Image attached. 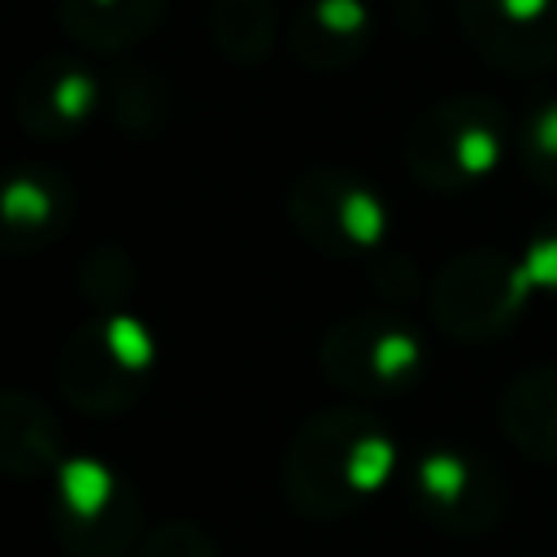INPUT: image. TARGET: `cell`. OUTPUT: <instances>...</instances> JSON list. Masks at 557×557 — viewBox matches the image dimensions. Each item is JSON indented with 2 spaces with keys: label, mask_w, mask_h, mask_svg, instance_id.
Returning a JSON list of instances; mask_svg holds the SVG:
<instances>
[{
  "label": "cell",
  "mask_w": 557,
  "mask_h": 557,
  "mask_svg": "<svg viewBox=\"0 0 557 557\" xmlns=\"http://www.w3.org/2000/svg\"><path fill=\"white\" fill-rule=\"evenodd\" d=\"M509 144V117L492 96H453L418 117L409 135V170L435 191H461L487 178Z\"/></svg>",
  "instance_id": "4"
},
{
  "label": "cell",
  "mask_w": 557,
  "mask_h": 557,
  "mask_svg": "<svg viewBox=\"0 0 557 557\" xmlns=\"http://www.w3.org/2000/svg\"><path fill=\"white\" fill-rule=\"evenodd\" d=\"M318 366L335 387L352 396H396L422 379L426 344L405 313H348L322 335Z\"/></svg>",
  "instance_id": "5"
},
{
  "label": "cell",
  "mask_w": 557,
  "mask_h": 557,
  "mask_svg": "<svg viewBox=\"0 0 557 557\" xmlns=\"http://www.w3.org/2000/svg\"><path fill=\"white\" fill-rule=\"evenodd\" d=\"M366 44V9L357 0H318L300 13L292 30V48L305 65L335 70L352 61Z\"/></svg>",
  "instance_id": "14"
},
{
  "label": "cell",
  "mask_w": 557,
  "mask_h": 557,
  "mask_svg": "<svg viewBox=\"0 0 557 557\" xmlns=\"http://www.w3.org/2000/svg\"><path fill=\"white\" fill-rule=\"evenodd\" d=\"M135 557H222V553L218 540L196 522H157L139 540Z\"/></svg>",
  "instance_id": "17"
},
{
  "label": "cell",
  "mask_w": 557,
  "mask_h": 557,
  "mask_svg": "<svg viewBox=\"0 0 557 557\" xmlns=\"http://www.w3.org/2000/svg\"><path fill=\"white\" fill-rule=\"evenodd\" d=\"M61 461V422L52 418V409L30 392L9 387L0 400V466L13 479L30 483L57 474Z\"/></svg>",
  "instance_id": "12"
},
{
  "label": "cell",
  "mask_w": 557,
  "mask_h": 557,
  "mask_svg": "<svg viewBox=\"0 0 557 557\" xmlns=\"http://www.w3.org/2000/svg\"><path fill=\"white\" fill-rule=\"evenodd\" d=\"M52 531L70 557H131L148 535L144 500L122 470L74 453L52 474Z\"/></svg>",
  "instance_id": "3"
},
{
  "label": "cell",
  "mask_w": 557,
  "mask_h": 557,
  "mask_svg": "<svg viewBox=\"0 0 557 557\" xmlns=\"http://www.w3.org/2000/svg\"><path fill=\"white\" fill-rule=\"evenodd\" d=\"M292 226L326 257H366L387 239V200L352 170L318 165L292 183Z\"/></svg>",
  "instance_id": "8"
},
{
  "label": "cell",
  "mask_w": 557,
  "mask_h": 557,
  "mask_svg": "<svg viewBox=\"0 0 557 557\" xmlns=\"http://www.w3.org/2000/svg\"><path fill=\"white\" fill-rule=\"evenodd\" d=\"M4 248L17 252H39L61 239V231L74 218V191L57 170H17L4 187Z\"/></svg>",
  "instance_id": "11"
},
{
  "label": "cell",
  "mask_w": 557,
  "mask_h": 557,
  "mask_svg": "<svg viewBox=\"0 0 557 557\" xmlns=\"http://www.w3.org/2000/svg\"><path fill=\"white\" fill-rule=\"evenodd\" d=\"M405 487H409V505L426 527L461 540L487 535L509 505L505 474L492 461L474 457L470 448H453V444H435L418 453Z\"/></svg>",
  "instance_id": "7"
},
{
  "label": "cell",
  "mask_w": 557,
  "mask_h": 557,
  "mask_svg": "<svg viewBox=\"0 0 557 557\" xmlns=\"http://www.w3.org/2000/svg\"><path fill=\"white\" fill-rule=\"evenodd\" d=\"M96 100L100 83L78 61H44L17 87V117L39 139H65L96 113Z\"/></svg>",
  "instance_id": "10"
},
{
  "label": "cell",
  "mask_w": 557,
  "mask_h": 557,
  "mask_svg": "<svg viewBox=\"0 0 557 557\" xmlns=\"http://www.w3.org/2000/svg\"><path fill=\"white\" fill-rule=\"evenodd\" d=\"M61 13L87 48H122L157 22L161 0H61Z\"/></svg>",
  "instance_id": "15"
},
{
  "label": "cell",
  "mask_w": 557,
  "mask_h": 557,
  "mask_svg": "<svg viewBox=\"0 0 557 557\" xmlns=\"http://www.w3.org/2000/svg\"><path fill=\"white\" fill-rule=\"evenodd\" d=\"M531 300V283L518 257L496 248H466L431 278V318L448 339L483 344L509 331Z\"/></svg>",
  "instance_id": "6"
},
{
  "label": "cell",
  "mask_w": 557,
  "mask_h": 557,
  "mask_svg": "<svg viewBox=\"0 0 557 557\" xmlns=\"http://www.w3.org/2000/svg\"><path fill=\"white\" fill-rule=\"evenodd\" d=\"M518 161L540 187L557 191V100H544L522 117V126H518Z\"/></svg>",
  "instance_id": "16"
},
{
  "label": "cell",
  "mask_w": 557,
  "mask_h": 557,
  "mask_svg": "<svg viewBox=\"0 0 557 557\" xmlns=\"http://www.w3.org/2000/svg\"><path fill=\"white\" fill-rule=\"evenodd\" d=\"M396 470V440L361 409H322L300 422L283 453V496L300 518L339 522Z\"/></svg>",
  "instance_id": "1"
},
{
  "label": "cell",
  "mask_w": 557,
  "mask_h": 557,
  "mask_svg": "<svg viewBox=\"0 0 557 557\" xmlns=\"http://www.w3.org/2000/svg\"><path fill=\"white\" fill-rule=\"evenodd\" d=\"M518 261H522V274H527V283H531V292L557 296V213L544 218V222L527 235Z\"/></svg>",
  "instance_id": "18"
},
{
  "label": "cell",
  "mask_w": 557,
  "mask_h": 557,
  "mask_svg": "<svg viewBox=\"0 0 557 557\" xmlns=\"http://www.w3.org/2000/svg\"><path fill=\"white\" fill-rule=\"evenodd\" d=\"M470 44L505 70L557 61V0H457Z\"/></svg>",
  "instance_id": "9"
},
{
  "label": "cell",
  "mask_w": 557,
  "mask_h": 557,
  "mask_svg": "<svg viewBox=\"0 0 557 557\" xmlns=\"http://www.w3.org/2000/svg\"><path fill=\"white\" fill-rule=\"evenodd\" d=\"M152 370V331L126 309L91 313L57 352V387L83 413H126L148 392Z\"/></svg>",
  "instance_id": "2"
},
{
  "label": "cell",
  "mask_w": 557,
  "mask_h": 557,
  "mask_svg": "<svg viewBox=\"0 0 557 557\" xmlns=\"http://www.w3.org/2000/svg\"><path fill=\"white\" fill-rule=\"evenodd\" d=\"M496 418L513 448L535 461H557V366H535L509 379Z\"/></svg>",
  "instance_id": "13"
}]
</instances>
